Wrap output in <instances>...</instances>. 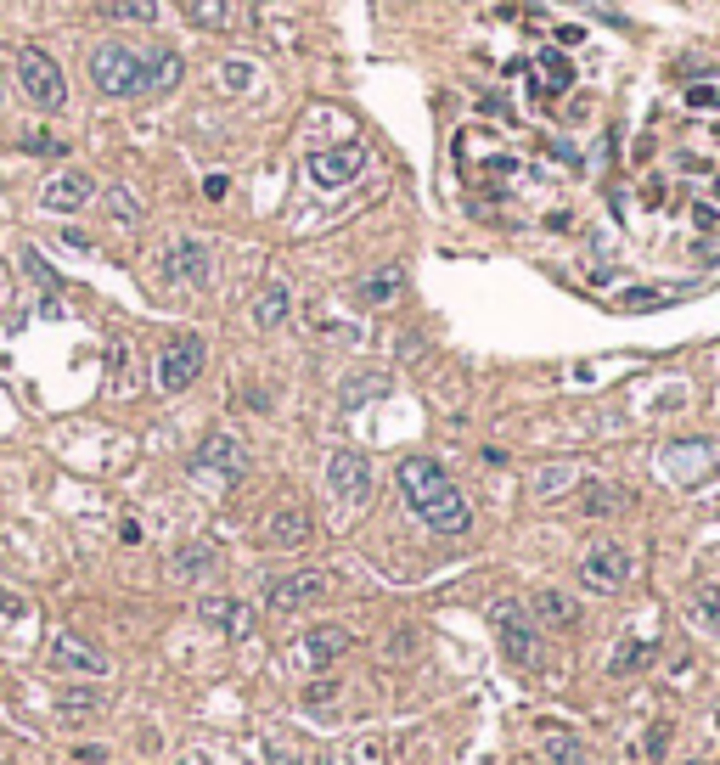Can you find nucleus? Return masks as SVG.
<instances>
[{"label":"nucleus","mask_w":720,"mask_h":765,"mask_svg":"<svg viewBox=\"0 0 720 765\" xmlns=\"http://www.w3.org/2000/svg\"><path fill=\"white\" fill-rule=\"evenodd\" d=\"M180 79H186V57L175 45H158V52L141 57V90L147 96H169V90H180Z\"/></svg>","instance_id":"nucleus-16"},{"label":"nucleus","mask_w":720,"mask_h":765,"mask_svg":"<svg viewBox=\"0 0 720 765\" xmlns=\"http://www.w3.org/2000/svg\"><path fill=\"white\" fill-rule=\"evenodd\" d=\"M580 586H586V591H602V597L625 591V586H631V552L619 546V541H597V546L580 557Z\"/></svg>","instance_id":"nucleus-9"},{"label":"nucleus","mask_w":720,"mask_h":765,"mask_svg":"<svg viewBox=\"0 0 720 765\" xmlns=\"http://www.w3.org/2000/svg\"><path fill=\"white\" fill-rule=\"evenodd\" d=\"M108 214H113L119 225H141V203L130 198L124 186H113V191H108Z\"/></svg>","instance_id":"nucleus-32"},{"label":"nucleus","mask_w":720,"mask_h":765,"mask_svg":"<svg viewBox=\"0 0 720 765\" xmlns=\"http://www.w3.org/2000/svg\"><path fill=\"white\" fill-rule=\"evenodd\" d=\"M676 293H664V287H631V293H619V310H664Z\"/></svg>","instance_id":"nucleus-29"},{"label":"nucleus","mask_w":720,"mask_h":765,"mask_svg":"<svg viewBox=\"0 0 720 765\" xmlns=\"http://www.w3.org/2000/svg\"><path fill=\"white\" fill-rule=\"evenodd\" d=\"M74 760H79V765H102V760H108V749H96V743H85V749H74Z\"/></svg>","instance_id":"nucleus-39"},{"label":"nucleus","mask_w":720,"mask_h":765,"mask_svg":"<svg viewBox=\"0 0 720 765\" xmlns=\"http://www.w3.org/2000/svg\"><path fill=\"white\" fill-rule=\"evenodd\" d=\"M687 108L715 113V108H720V85H693V90H687Z\"/></svg>","instance_id":"nucleus-35"},{"label":"nucleus","mask_w":720,"mask_h":765,"mask_svg":"<svg viewBox=\"0 0 720 765\" xmlns=\"http://www.w3.org/2000/svg\"><path fill=\"white\" fill-rule=\"evenodd\" d=\"M530 613H535V625H546V631H580V602L563 597V591H552V586L535 591Z\"/></svg>","instance_id":"nucleus-19"},{"label":"nucleus","mask_w":720,"mask_h":765,"mask_svg":"<svg viewBox=\"0 0 720 765\" xmlns=\"http://www.w3.org/2000/svg\"><path fill=\"white\" fill-rule=\"evenodd\" d=\"M198 619H203V625H214V631H225L231 642H243L254 631V608L236 602V597H203L198 602Z\"/></svg>","instance_id":"nucleus-17"},{"label":"nucleus","mask_w":720,"mask_h":765,"mask_svg":"<svg viewBox=\"0 0 720 765\" xmlns=\"http://www.w3.org/2000/svg\"><path fill=\"white\" fill-rule=\"evenodd\" d=\"M541 63H546V79H552V90H568V79H574V68H568V63L557 57V52H546Z\"/></svg>","instance_id":"nucleus-36"},{"label":"nucleus","mask_w":720,"mask_h":765,"mask_svg":"<svg viewBox=\"0 0 720 765\" xmlns=\"http://www.w3.org/2000/svg\"><path fill=\"white\" fill-rule=\"evenodd\" d=\"M693 220H698V231H709V225H715V209H709V203H698V209H693Z\"/></svg>","instance_id":"nucleus-41"},{"label":"nucleus","mask_w":720,"mask_h":765,"mask_svg":"<svg viewBox=\"0 0 720 765\" xmlns=\"http://www.w3.org/2000/svg\"><path fill=\"white\" fill-rule=\"evenodd\" d=\"M664 743H669V727H658V732H653V738H647V754H653V760H658V749H664Z\"/></svg>","instance_id":"nucleus-42"},{"label":"nucleus","mask_w":720,"mask_h":765,"mask_svg":"<svg viewBox=\"0 0 720 765\" xmlns=\"http://www.w3.org/2000/svg\"><path fill=\"white\" fill-rule=\"evenodd\" d=\"M326 591H332V574L326 568H293V574H270L265 602L276 613H304V608L326 602Z\"/></svg>","instance_id":"nucleus-7"},{"label":"nucleus","mask_w":720,"mask_h":765,"mask_svg":"<svg viewBox=\"0 0 720 765\" xmlns=\"http://www.w3.org/2000/svg\"><path fill=\"white\" fill-rule=\"evenodd\" d=\"M568 478H574L568 467H546V473L535 478V496H557V490H568Z\"/></svg>","instance_id":"nucleus-34"},{"label":"nucleus","mask_w":720,"mask_h":765,"mask_svg":"<svg viewBox=\"0 0 720 765\" xmlns=\"http://www.w3.org/2000/svg\"><path fill=\"white\" fill-rule=\"evenodd\" d=\"M23 153H34V158H63L68 141H57L52 130H34V135H23Z\"/></svg>","instance_id":"nucleus-33"},{"label":"nucleus","mask_w":720,"mask_h":765,"mask_svg":"<svg viewBox=\"0 0 720 765\" xmlns=\"http://www.w3.org/2000/svg\"><path fill=\"white\" fill-rule=\"evenodd\" d=\"M203 361H209V344L198 339V332H175V339L158 350L153 382H158L164 395H180V389H191V382L203 377Z\"/></svg>","instance_id":"nucleus-5"},{"label":"nucleus","mask_w":720,"mask_h":765,"mask_svg":"<svg viewBox=\"0 0 720 765\" xmlns=\"http://www.w3.org/2000/svg\"><path fill=\"white\" fill-rule=\"evenodd\" d=\"M175 7L186 12L191 29H203V34H225L231 29V0H175Z\"/></svg>","instance_id":"nucleus-22"},{"label":"nucleus","mask_w":720,"mask_h":765,"mask_svg":"<svg viewBox=\"0 0 720 765\" xmlns=\"http://www.w3.org/2000/svg\"><path fill=\"white\" fill-rule=\"evenodd\" d=\"M332 698H339V687H332V681H315V687L304 692V703H332Z\"/></svg>","instance_id":"nucleus-37"},{"label":"nucleus","mask_w":720,"mask_h":765,"mask_svg":"<svg viewBox=\"0 0 720 765\" xmlns=\"http://www.w3.org/2000/svg\"><path fill=\"white\" fill-rule=\"evenodd\" d=\"M18 85H23V96L40 113H63L68 108V79L52 63V52H40V45H23L18 52Z\"/></svg>","instance_id":"nucleus-4"},{"label":"nucleus","mask_w":720,"mask_h":765,"mask_svg":"<svg viewBox=\"0 0 720 765\" xmlns=\"http://www.w3.org/2000/svg\"><path fill=\"white\" fill-rule=\"evenodd\" d=\"M687 619H693L698 631L720 636V586H698V591L687 597Z\"/></svg>","instance_id":"nucleus-24"},{"label":"nucleus","mask_w":720,"mask_h":765,"mask_svg":"<svg viewBox=\"0 0 720 765\" xmlns=\"http://www.w3.org/2000/svg\"><path fill=\"white\" fill-rule=\"evenodd\" d=\"M57 714H63V727H85V721H96V714H102V692H68V698L57 703Z\"/></svg>","instance_id":"nucleus-25"},{"label":"nucleus","mask_w":720,"mask_h":765,"mask_svg":"<svg viewBox=\"0 0 720 765\" xmlns=\"http://www.w3.org/2000/svg\"><path fill=\"white\" fill-rule=\"evenodd\" d=\"M248 79H254V74H248L243 63H225V85H231V90H243Z\"/></svg>","instance_id":"nucleus-38"},{"label":"nucleus","mask_w":720,"mask_h":765,"mask_svg":"<svg viewBox=\"0 0 720 765\" xmlns=\"http://www.w3.org/2000/svg\"><path fill=\"white\" fill-rule=\"evenodd\" d=\"M108 12L124 23H158V0H108Z\"/></svg>","instance_id":"nucleus-30"},{"label":"nucleus","mask_w":720,"mask_h":765,"mask_svg":"<svg viewBox=\"0 0 720 765\" xmlns=\"http://www.w3.org/2000/svg\"><path fill=\"white\" fill-rule=\"evenodd\" d=\"M287 315H293V287H287V281H265L259 299H254V321L270 332V326H281Z\"/></svg>","instance_id":"nucleus-20"},{"label":"nucleus","mask_w":720,"mask_h":765,"mask_svg":"<svg viewBox=\"0 0 720 765\" xmlns=\"http://www.w3.org/2000/svg\"><path fill=\"white\" fill-rule=\"evenodd\" d=\"M664 473L676 478L682 490H698V485H709V478L720 473V445L715 440H676V445H664Z\"/></svg>","instance_id":"nucleus-8"},{"label":"nucleus","mask_w":720,"mask_h":765,"mask_svg":"<svg viewBox=\"0 0 720 765\" xmlns=\"http://www.w3.org/2000/svg\"><path fill=\"white\" fill-rule=\"evenodd\" d=\"M304 169H310V180L326 186V191L355 186V175L366 169V147H361V141H350V147H321V153L304 158Z\"/></svg>","instance_id":"nucleus-11"},{"label":"nucleus","mask_w":720,"mask_h":765,"mask_svg":"<svg viewBox=\"0 0 720 765\" xmlns=\"http://www.w3.org/2000/svg\"><path fill=\"white\" fill-rule=\"evenodd\" d=\"M214 563H220V552H214L209 541H186V546L169 557V574H175V580H203Z\"/></svg>","instance_id":"nucleus-21"},{"label":"nucleus","mask_w":720,"mask_h":765,"mask_svg":"<svg viewBox=\"0 0 720 765\" xmlns=\"http://www.w3.org/2000/svg\"><path fill=\"white\" fill-rule=\"evenodd\" d=\"M546 765H586V743L580 738H546Z\"/></svg>","instance_id":"nucleus-27"},{"label":"nucleus","mask_w":720,"mask_h":765,"mask_svg":"<svg viewBox=\"0 0 720 765\" xmlns=\"http://www.w3.org/2000/svg\"><path fill=\"white\" fill-rule=\"evenodd\" d=\"M619 507H631V496L619 485H602V478H586L580 485V512L586 518H602V512H619Z\"/></svg>","instance_id":"nucleus-23"},{"label":"nucleus","mask_w":720,"mask_h":765,"mask_svg":"<svg viewBox=\"0 0 720 765\" xmlns=\"http://www.w3.org/2000/svg\"><path fill=\"white\" fill-rule=\"evenodd\" d=\"M372 395H389V377H383V372H372V377H350V382H344V411H361Z\"/></svg>","instance_id":"nucleus-26"},{"label":"nucleus","mask_w":720,"mask_h":765,"mask_svg":"<svg viewBox=\"0 0 720 765\" xmlns=\"http://www.w3.org/2000/svg\"><path fill=\"white\" fill-rule=\"evenodd\" d=\"M642 658H653V642H625V647H619L613 653V676H631V669H642Z\"/></svg>","instance_id":"nucleus-31"},{"label":"nucleus","mask_w":720,"mask_h":765,"mask_svg":"<svg viewBox=\"0 0 720 765\" xmlns=\"http://www.w3.org/2000/svg\"><path fill=\"white\" fill-rule=\"evenodd\" d=\"M350 642H355V636H350L344 625H315V631L299 642V658H304L310 669H332V664L350 653Z\"/></svg>","instance_id":"nucleus-18"},{"label":"nucleus","mask_w":720,"mask_h":765,"mask_svg":"<svg viewBox=\"0 0 720 765\" xmlns=\"http://www.w3.org/2000/svg\"><path fill=\"white\" fill-rule=\"evenodd\" d=\"M158 270H164V281L203 287V281H209V270H214V259H209V248L198 243V236H175V243L164 248V259H158Z\"/></svg>","instance_id":"nucleus-13"},{"label":"nucleus","mask_w":720,"mask_h":765,"mask_svg":"<svg viewBox=\"0 0 720 765\" xmlns=\"http://www.w3.org/2000/svg\"><path fill=\"white\" fill-rule=\"evenodd\" d=\"M326 490L332 501H344V507H366L372 501V467L361 451H332L326 456Z\"/></svg>","instance_id":"nucleus-10"},{"label":"nucleus","mask_w":720,"mask_h":765,"mask_svg":"<svg viewBox=\"0 0 720 765\" xmlns=\"http://www.w3.org/2000/svg\"><path fill=\"white\" fill-rule=\"evenodd\" d=\"M400 287H406V281H400V270H377V276L361 287V299H366V304H389V299L400 293Z\"/></svg>","instance_id":"nucleus-28"},{"label":"nucleus","mask_w":720,"mask_h":765,"mask_svg":"<svg viewBox=\"0 0 720 765\" xmlns=\"http://www.w3.org/2000/svg\"><path fill=\"white\" fill-rule=\"evenodd\" d=\"M400 496L417 523H428L434 535H467L473 530V507L451 485V473L434 456H406L400 462Z\"/></svg>","instance_id":"nucleus-1"},{"label":"nucleus","mask_w":720,"mask_h":765,"mask_svg":"<svg viewBox=\"0 0 720 765\" xmlns=\"http://www.w3.org/2000/svg\"><path fill=\"white\" fill-rule=\"evenodd\" d=\"M52 664L57 669H74V676H108V653L102 647H90L85 636H74V631H57V642H52Z\"/></svg>","instance_id":"nucleus-15"},{"label":"nucleus","mask_w":720,"mask_h":765,"mask_svg":"<svg viewBox=\"0 0 720 765\" xmlns=\"http://www.w3.org/2000/svg\"><path fill=\"white\" fill-rule=\"evenodd\" d=\"M90 191H96V180L85 169H57L52 180L40 186V209L45 214H74V209L90 203Z\"/></svg>","instance_id":"nucleus-14"},{"label":"nucleus","mask_w":720,"mask_h":765,"mask_svg":"<svg viewBox=\"0 0 720 765\" xmlns=\"http://www.w3.org/2000/svg\"><path fill=\"white\" fill-rule=\"evenodd\" d=\"M715 198H720V175H715Z\"/></svg>","instance_id":"nucleus-43"},{"label":"nucleus","mask_w":720,"mask_h":765,"mask_svg":"<svg viewBox=\"0 0 720 765\" xmlns=\"http://www.w3.org/2000/svg\"><path fill=\"white\" fill-rule=\"evenodd\" d=\"M265 765H304V754H299V749H270Z\"/></svg>","instance_id":"nucleus-40"},{"label":"nucleus","mask_w":720,"mask_h":765,"mask_svg":"<svg viewBox=\"0 0 720 765\" xmlns=\"http://www.w3.org/2000/svg\"><path fill=\"white\" fill-rule=\"evenodd\" d=\"M490 625H496V636H501V653H507V664H518V669H546V642H541V631H535V613L523 608V602H496L490 608Z\"/></svg>","instance_id":"nucleus-2"},{"label":"nucleus","mask_w":720,"mask_h":765,"mask_svg":"<svg viewBox=\"0 0 720 765\" xmlns=\"http://www.w3.org/2000/svg\"><path fill=\"white\" fill-rule=\"evenodd\" d=\"M90 79L102 96H113V102H124V96H147L141 90V52L124 40H102L90 52Z\"/></svg>","instance_id":"nucleus-3"},{"label":"nucleus","mask_w":720,"mask_h":765,"mask_svg":"<svg viewBox=\"0 0 720 765\" xmlns=\"http://www.w3.org/2000/svg\"><path fill=\"white\" fill-rule=\"evenodd\" d=\"M243 473H248V445L236 434H209L198 445V456H191V478H203V485H214V490L243 485Z\"/></svg>","instance_id":"nucleus-6"},{"label":"nucleus","mask_w":720,"mask_h":765,"mask_svg":"<svg viewBox=\"0 0 720 765\" xmlns=\"http://www.w3.org/2000/svg\"><path fill=\"white\" fill-rule=\"evenodd\" d=\"M310 535H315V518L304 501H281L265 518V546H276V552H299V546H310Z\"/></svg>","instance_id":"nucleus-12"}]
</instances>
